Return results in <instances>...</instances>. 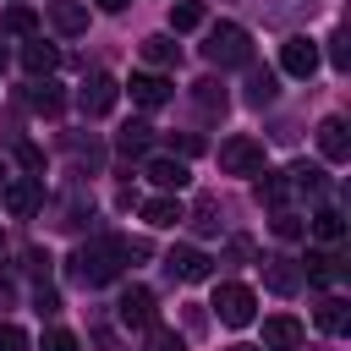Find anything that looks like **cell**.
Instances as JSON below:
<instances>
[{"mask_svg": "<svg viewBox=\"0 0 351 351\" xmlns=\"http://www.w3.org/2000/svg\"><path fill=\"white\" fill-rule=\"evenodd\" d=\"M121 236H93V241H82L77 252H71V263H66V274L77 280V285H88V291H99V285H110L115 274H121Z\"/></svg>", "mask_w": 351, "mask_h": 351, "instance_id": "1", "label": "cell"}, {"mask_svg": "<svg viewBox=\"0 0 351 351\" xmlns=\"http://www.w3.org/2000/svg\"><path fill=\"white\" fill-rule=\"evenodd\" d=\"M203 60L219 66V71L252 66V38H247V27H241V22H214L208 38H203Z\"/></svg>", "mask_w": 351, "mask_h": 351, "instance_id": "2", "label": "cell"}, {"mask_svg": "<svg viewBox=\"0 0 351 351\" xmlns=\"http://www.w3.org/2000/svg\"><path fill=\"white\" fill-rule=\"evenodd\" d=\"M219 170L225 176H263V143L258 137H225L219 143Z\"/></svg>", "mask_w": 351, "mask_h": 351, "instance_id": "3", "label": "cell"}, {"mask_svg": "<svg viewBox=\"0 0 351 351\" xmlns=\"http://www.w3.org/2000/svg\"><path fill=\"white\" fill-rule=\"evenodd\" d=\"M214 313H219V324H230V329H247V324H252V313H258V296H252L247 285L225 280V285L214 291Z\"/></svg>", "mask_w": 351, "mask_h": 351, "instance_id": "4", "label": "cell"}, {"mask_svg": "<svg viewBox=\"0 0 351 351\" xmlns=\"http://www.w3.org/2000/svg\"><path fill=\"white\" fill-rule=\"evenodd\" d=\"M0 197H5V214H11V219H27L33 208H44V181H38V176L0 181Z\"/></svg>", "mask_w": 351, "mask_h": 351, "instance_id": "5", "label": "cell"}, {"mask_svg": "<svg viewBox=\"0 0 351 351\" xmlns=\"http://www.w3.org/2000/svg\"><path fill=\"white\" fill-rule=\"evenodd\" d=\"M115 99H121V82H115V77H104V71H93V77L82 82V93H77L82 115H110V110H115Z\"/></svg>", "mask_w": 351, "mask_h": 351, "instance_id": "6", "label": "cell"}, {"mask_svg": "<svg viewBox=\"0 0 351 351\" xmlns=\"http://www.w3.org/2000/svg\"><path fill=\"white\" fill-rule=\"evenodd\" d=\"M318 154L329 165H346L351 159V126H346V115H324L318 121Z\"/></svg>", "mask_w": 351, "mask_h": 351, "instance_id": "7", "label": "cell"}, {"mask_svg": "<svg viewBox=\"0 0 351 351\" xmlns=\"http://www.w3.org/2000/svg\"><path fill=\"white\" fill-rule=\"evenodd\" d=\"M143 176L159 186V192H181L186 181H192V170H186V159H176V154H148V165H143Z\"/></svg>", "mask_w": 351, "mask_h": 351, "instance_id": "8", "label": "cell"}, {"mask_svg": "<svg viewBox=\"0 0 351 351\" xmlns=\"http://www.w3.org/2000/svg\"><path fill=\"white\" fill-rule=\"evenodd\" d=\"M302 340H307L302 318H291V313L263 318V351H302Z\"/></svg>", "mask_w": 351, "mask_h": 351, "instance_id": "9", "label": "cell"}, {"mask_svg": "<svg viewBox=\"0 0 351 351\" xmlns=\"http://www.w3.org/2000/svg\"><path fill=\"white\" fill-rule=\"evenodd\" d=\"M280 66H285L291 77H302V82H307V77L318 71V44H313V38H302V33H291V38L280 44Z\"/></svg>", "mask_w": 351, "mask_h": 351, "instance_id": "10", "label": "cell"}, {"mask_svg": "<svg viewBox=\"0 0 351 351\" xmlns=\"http://www.w3.org/2000/svg\"><path fill=\"white\" fill-rule=\"evenodd\" d=\"M165 269H170L176 280H186V285H197V280H208V274H214V258H208L203 247H176V252L165 258Z\"/></svg>", "mask_w": 351, "mask_h": 351, "instance_id": "11", "label": "cell"}, {"mask_svg": "<svg viewBox=\"0 0 351 351\" xmlns=\"http://www.w3.org/2000/svg\"><path fill=\"white\" fill-rule=\"evenodd\" d=\"M115 318L132 324V329H148V324H154V291H148V285H126L121 302H115Z\"/></svg>", "mask_w": 351, "mask_h": 351, "instance_id": "12", "label": "cell"}, {"mask_svg": "<svg viewBox=\"0 0 351 351\" xmlns=\"http://www.w3.org/2000/svg\"><path fill=\"white\" fill-rule=\"evenodd\" d=\"M302 280H313V285H340V280H346L340 252H335V247H313L307 263H302Z\"/></svg>", "mask_w": 351, "mask_h": 351, "instance_id": "13", "label": "cell"}, {"mask_svg": "<svg viewBox=\"0 0 351 351\" xmlns=\"http://www.w3.org/2000/svg\"><path fill=\"white\" fill-rule=\"evenodd\" d=\"M126 88H132V104H143V110H165L170 104V82L159 71H137Z\"/></svg>", "mask_w": 351, "mask_h": 351, "instance_id": "14", "label": "cell"}, {"mask_svg": "<svg viewBox=\"0 0 351 351\" xmlns=\"http://www.w3.org/2000/svg\"><path fill=\"white\" fill-rule=\"evenodd\" d=\"M49 27L66 33V38L88 33V5H82V0H49Z\"/></svg>", "mask_w": 351, "mask_h": 351, "instance_id": "15", "label": "cell"}, {"mask_svg": "<svg viewBox=\"0 0 351 351\" xmlns=\"http://www.w3.org/2000/svg\"><path fill=\"white\" fill-rule=\"evenodd\" d=\"M263 285H269L274 296H296V291H302V269H296L291 258H263Z\"/></svg>", "mask_w": 351, "mask_h": 351, "instance_id": "16", "label": "cell"}, {"mask_svg": "<svg viewBox=\"0 0 351 351\" xmlns=\"http://www.w3.org/2000/svg\"><path fill=\"white\" fill-rule=\"evenodd\" d=\"M148 143H154V126H148V121H126V126L115 132V154H126V159H143Z\"/></svg>", "mask_w": 351, "mask_h": 351, "instance_id": "17", "label": "cell"}, {"mask_svg": "<svg viewBox=\"0 0 351 351\" xmlns=\"http://www.w3.org/2000/svg\"><path fill=\"white\" fill-rule=\"evenodd\" d=\"M143 219H148L154 230H170L176 219H186V208L176 203V192H159V197H148V203H143Z\"/></svg>", "mask_w": 351, "mask_h": 351, "instance_id": "18", "label": "cell"}, {"mask_svg": "<svg viewBox=\"0 0 351 351\" xmlns=\"http://www.w3.org/2000/svg\"><path fill=\"white\" fill-rule=\"evenodd\" d=\"M274 93H280V77L269 71V66H247V104H274Z\"/></svg>", "mask_w": 351, "mask_h": 351, "instance_id": "19", "label": "cell"}, {"mask_svg": "<svg viewBox=\"0 0 351 351\" xmlns=\"http://www.w3.org/2000/svg\"><path fill=\"white\" fill-rule=\"evenodd\" d=\"M22 99H27V110H38V115H60V104H66V93H60L49 77H33V88H27Z\"/></svg>", "mask_w": 351, "mask_h": 351, "instance_id": "20", "label": "cell"}, {"mask_svg": "<svg viewBox=\"0 0 351 351\" xmlns=\"http://www.w3.org/2000/svg\"><path fill=\"white\" fill-rule=\"evenodd\" d=\"M318 329L324 335H346L351 329V302L346 296H324L318 302Z\"/></svg>", "mask_w": 351, "mask_h": 351, "instance_id": "21", "label": "cell"}, {"mask_svg": "<svg viewBox=\"0 0 351 351\" xmlns=\"http://www.w3.org/2000/svg\"><path fill=\"white\" fill-rule=\"evenodd\" d=\"M0 33L33 38V33H38V11H33V5H5V11H0Z\"/></svg>", "mask_w": 351, "mask_h": 351, "instance_id": "22", "label": "cell"}, {"mask_svg": "<svg viewBox=\"0 0 351 351\" xmlns=\"http://www.w3.org/2000/svg\"><path fill=\"white\" fill-rule=\"evenodd\" d=\"M22 66H27L33 77H49V71L60 66V49L44 44V38H33V44H22Z\"/></svg>", "mask_w": 351, "mask_h": 351, "instance_id": "23", "label": "cell"}, {"mask_svg": "<svg viewBox=\"0 0 351 351\" xmlns=\"http://www.w3.org/2000/svg\"><path fill=\"white\" fill-rule=\"evenodd\" d=\"M307 230H313V241H318V247H340V236H346V219H340L335 208H318Z\"/></svg>", "mask_w": 351, "mask_h": 351, "instance_id": "24", "label": "cell"}, {"mask_svg": "<svg viewBox=\"0 0 351 351\" xmlns=\"http://www.w3.org/2000/svg\"><path fill=\"white\" fill-rule=\"evenodd\" d=\"M208 22V5L203 0H181L176 11H170V33H197Z\"/></svg>", "mask_w": 351, "mask_h": 351, "instance_id": "25", "label": "cell"}, {"mask_svg": "<svg viewBox=\"0 0 351 351\" xmlns=\"http://www.w3.org/2000/svg\"><path fill=\"white\" fill-rule=\"evenodd\" d=\"M192 99H197V110L203 115H225V104H230V93L214 82V77H203V82H192Z\"/></svg>", "mask_w": 351, "mask_h": 351, "instance_id": "26", "label": "cell"}, {"mask_svg": "<svg viewBox=\"0 0 351 351\" xmlns=\"http://www.w3.org/2000/svg\"><path fill=\"white\" fill-rule=\"evenodd\" d=\"M143 60H148V66H176L181 49H176L170 33H154V38H143Z\"/></svg>", "mask_w": 351, "mask_h": 351, "instance_id": "27", "label": "cell"}, {"mask_svg": "<svg viewBox=\"0 0 351 351\" xmlns=\"http://www.w3.org/2000/svg\"><path fill=\"white\" fill-rule=\"evenodd\" d=\"M285 181H291V192H302V197H318V192H324V170H318V165H296V170H285Z\"/></svg>", "mask_w": 351, "mask_h": 351, "instance_id": "28", "label": "cell"}, {"mask_svg": "<svg viewBox=\"0 0 351 351\" xmlns=\"http://www.w3.org/2000/svg\"><path fill=\"white\" fill-rule=\"evenodd\" d=\"M285 197H291V181H285V176H263V181H258V203L285 208Z\"/></svg>", "mask_w": 351, "mask_h": 351, "instance_id": "29", "label": "cell"}, {"mask_svg": "<svg viewBox=\"0 0 351 351\" xmlns=\"http://www.w3.org/2000/svg\"><path fill=\"white\" fill-rule=\"evenodd\" d=\"M143 351H186V346H181V335H176V329H165V324H148V335H143Z\"/></svg>", "mask_w": 351, "mask_h": 351, "instance_id": "30", "label": "cell"}, {"mask_svg": "<svg viewBox=\"0 0 351 351\" xmlns=\"http://www.w3.org/2000/svg\"><path fill=\"white\" fill-rule=\"evenodd\" d=\"M192 225H197L203 236H214V230H219V203H214V197H197V208H192Z\"/></svg>", "mask_w": 351, "mask_h": 351, "instance_id": "31", "label": "cell"}, {"mask_svg": "<svg viewBox=\"0 0 351 351\" xmlns=\"http://www.w3.org/2000/svg\"><path fill=\"white\" fill-rule=\"evenodd\" d=\"M302 230H307V225H302L291 208H274V236H280V241H296Z\"/></svg>", "mask_w": 351, "mask_h": 351, "instance_id": "32", "label": "cell"}, {"mask_svg": "<svg viewBox=\"0 0 351 351\" xmlns=\"http://www.w3.org/2000/svg\"><path fill=\"white\" fill-rule=\"evenodd\" d=\"M0 351H33L27 329H22V324H0Z\"/></svg>", "mask_w": 351, "mask_h": 351, "instance_id": "33", "label": "cell"}, {"mask_svg": "<svg viewBox=\"0 0 351 351\" xmlns=\"http://www.w3.org/2000/svg\"><path fill=\"white\" fill-rule=\"evenodd\" d=\"M38 351H77V335H71V329H44Z\"/></svg>", "mask_w": 351, "mask_h": 351, "instance_id": "34", "label": "cell"}, {"mask_svg": "<svg viewBox=\"0 0 351 351\" xmlns=\"http://www.w3.org/2000/svg\"><path fill=\"white\" fill-rule=\"evenodd\" d=\"M329 60H335V71L351 66V44H346V33H329Z\"/></svg>", "mask_w": 351, "mask_h": 351, "instance_id": "35", "label": "cell"}, {"mask_svg": "<svg viewBox=\"0 0 351 351\" xmlns=\"http://www.w3.org/2000/svg\"><path fill=\"white\" fill-rule=\"evenodd\" d=\"M16 159H22V165H27V170H38V165H44V154H38V148H33V143H16Z\"/></svg>", "mask_w": 351, "mask_h": 351, "instance_id": "36", "label": "cell"}, {"mask_svg": "<svg viewBox=\"0 0 351 351\" xmlns=\"http://www.w3.org/2000/svg\"><path fill=\"white\" fill-rule=\"evenodd\" d=\"M55 307H60V296H55L49 285H38V313H55Z\"/></svg>", "mask_w": 351, "mask_h": 351, "instance_id": "37", "label": "cell"}, {"mask_svg": "<svg viewBox=\"0 0 351 351\" xmlns=\"http://www.w3.org/2000/svg\"><path fill=\"white\" fill-rule=\"evenodd\" d=\"M93 5H99V11H126L132 0H93Z\"/></svg>", "mask_w": 351, "mask_h": 351, "instance_id": "38", "label": "cell"}, {"mask_svg": "<svg viewBox=\"0 0 351 351\" xmlns=\"http://www.w3.org/2000/svg\"><path fill=\"white\" fill-rule=\"evenodd\" d=\"M0 71H5V44H0Z\"/></svg>", "mask_w": 351, "mask_h": 351, "instance_id": "39", "label": "cell"}, {"mask_svg": "<svg viewBox=\"0 0 351 351\" xmlns=\"http://www.w3.org/2000/svg\"><path fill=\"white\" fill-rule=\"evenodd\" d=\"M230 351H258V346H230Z\"/></svg>", "mask_w": 351, "mask_h": 351, "instance_id": "40", "label": "cell"}, {"mask_svg": "<svg viewBox=\"0 0 351 351\" xmlns=\"http://www.w3.org/2000/svg\"><path fill=\"white\" fill-rule=\"evenodd\" d=\"M0 181H5V176H0Z\"/></svg>", "mask_w": 351, "mask_h": 351, "instance_id": "41", "label": "cell"}]
</instances>
